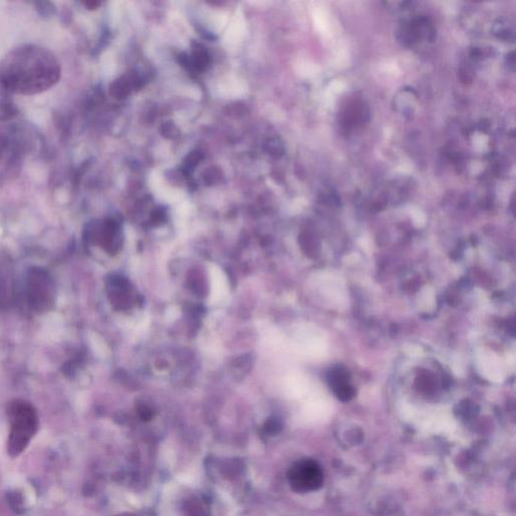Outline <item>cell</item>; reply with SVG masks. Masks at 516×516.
<instances>
[{
  "label": "cell",
  "instance_id": "cell-1",
  "mask_svg": "<svg viewBox=\"0 0 516 516\" xmlns=\"http://www.w3.org/2000/svg\"><path fill=\"white\" fill-rule=\"evenodd\" d=\"M62 75L53 52L34 44H20L0 60V85L18 95L32 96L55 86Z\"/></svg>",
  "mask_w": 516,
  "mask_h": 516
},
{
  "label": "cell",
  "instance_id": "cell-2",
  "mask_svg": "<svg viewBox=\"0 0 516 516\" xmlns=\"http://www.w3.org/2000/svg\"><path fill=\"white\" fill-rule=\"evenodd\" d=\"M11 431L8 439V453L18 456L25 451L39 426V419L32 404L23 400H14L8 407Z\"/></svg>",
  "mask_w": 516,
  "mask_h": 516
},
{
  "label": "cell",
  "instance_id": "cell-3",
  "mask_svg": "<svg viewBox=\"0 0 516 516\" xmlns=\"http://www.w3.org/2000/svg\"><path fill=\"white\" fill-rule=\"evenodd\" d=\"M27 296L30 307L37 312H46L51 308L55 299V289L46 270L34 268L27 277Z\"/></svg>",
  "mask_w": 516,
  "mask_h": 516
},
{
  "label": "cell",
  "instance_id": "cell-4",
  "mask_svg": "<svg viewBox=\"0 0 516 516\" xmlns=\"http://www.w3.org/2000/svg\"><path fill=\"white\" fill-rule=\"evenodd\" d=\"M289 481L296 491H314L322 486V469L317 462L310 459L296 462L289 470Z\"/></svg>",
  "mask_w": 516,
  "mask_h": 516
},
{
  "label": "cell",
  "instance_id": "cell-5",
  "mask_svg": "<svg viewBox=\"0 0 516 516\" xmlns=\"http://www.w3.org/2000/svg\"><path fill=\"white\" fill-rule=\"evenodd\" d=\"M7 500L9 505L16 513H21L23 511V496L18 491H11L7 494Z\"/></svg>",
  "mask_w": 516,
  "mask_h": 516
}]
</instances>
